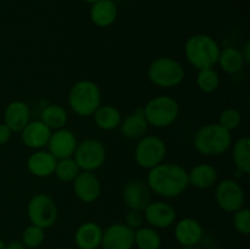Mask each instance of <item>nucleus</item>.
I'll return each mask as SVG.
<instances>
[{
  "label": "nucleus",
  "instance_id": "nucleus-14",
  "mask_svg": "<svg viewBox=\"0 0 250 249\" xmlns=\"http://www.w3.org/2000/svg\"><path fill=\"white\" fill-rule=\"evenodd\" d=\"M77 144V137L75 136V133L71 129H67L65 127V128H60L51 132V136L49 138L46 146H48L49 153L56 160H60V159L73 156Z\"/></svg>",
  "mask_w": 250,
  "mask_h": 249
},
{
  "label": "nucleus",
  "instance_id": "nucleus-28",
  "mask_svg": "<svg viewBox=\"0 0 250 249\" xmlns=\"http://www.w3.org/2000/svg\"><path fill=\"white\" fill-rule=\"evenodd\" d=\"M161 236L158 229L150 226H142L134 229V246L138 249H160Z\"/></svg>",
  "mask_w": 250,
  "mask_h": 249
},
{
  "label": "nucleus",
  "instance_id": "nucleus-18",
  "mask_svg": "<svg viewBox=\"0 0 250 249\" xmlns=\"http://www.w3.org/2000/svg\"><path fill=\"white\" fill-rule=\"evenodd\" d=\"M31 121V110L22 100H12L6 105L4 111V124L11 132H21Z\"/></svg>",
  "mask_w": 250,
  "mask_h": 249
},
{
  "label": "nucleus",
  "instance_id": "nucleus-31",
  "mask_svg": "<svg viewBox=\"0 0 250 249\" xmlns=\"http://www.w3.org/2000/svg\"><path fill=\"white\" fill-rule=\"evenodd\" d=\"M45 241V229L34 225H29L22 232L21 242L27 249H38Z\"/></svg>",
  "mask_w": 250,
  "mask_h": 249
},
{
  "label": "nucleus",
  "instance_id": "nucleus-1",
  "mask_svg": "<svg viewBox=\"0 0 250 249\" xmlns=\"http://www.w3.org/2000/svg\"><path fill=\"white\" fill-rule=\"evenodd\" d=\"M146 185L156 195L165 199L177 198L189 186L188 172L178 164L161 163L150 168L146 176Z\"/></svg>",
  "mask_w": 250,
  "mask_h": 249
},
{
  "label": "nucleus",
  "instance_id": "nucleus-11",
  "mask_svg": "<svg viewBox=\"0 0 250 249\" xmlns=\"http://www.w3.org/2000/svg\"><path fill=\"white\" fill-rule=\"evenodd\" d=\"M144 221L153 228H168L175 225L177 220L176 209L167 202L164 200H151L143 210Z\"/></svg>",
  "mask_w": 250,
  "mask_h": 249
},
{
  "label": "nucleus",
  "instance_id": "nucleus-33",
  "mask_svg": "<svg viewBox=\"0 0 250 249\" xmlns=\"http://www.w3.org/2000/svg\"><path fill=\"white\" fill-rule=\"evenodd\" d=\"M233 226L238 233L248 236L250 233V211L248 208H241L233 212Z\"/></svg>",
  "mask_w": 250,
  "mask_h": 249
},
{
  "label": "nucleus",
  "instance_id": "nucleus-30",
  "mask_svg": "<svg viewBox=\"0 0 250 249\" xmlns=\"http://www.w3.org/2000/svg\"><path fill=\"white\" fill-rule=\"evenodd\" d=\"M80 172L81 170L80 167H78L77 163H76L75 159L71 156V158H65L58 160L55 166V171H54V175H55L56 178H58L59 181H61V182H72Z\"/></svg>",
  "mask_w": 250,
  "mask_h": 249
},
{
  "label": "nucleus",
  "instance_id": "nucleus-13",
  "mask_svg": "<svg viewBox=\"0 0 250 249\" xmlns=\"http://www.w3.org/2000/svg\"><path fill=\"white\" fill-rule=\"evenodd\" d=\"M151 190L146 182L139 178L129 180L122 189V198L129 210L143 211L151 202Z\"/></svg>",
  "mask_w": 250,
  "mask_h": 249
},
{
  "label": "nucleus",
  "instance_id": "nucleus-38",
  "mask_svg": "<svg viewBox=\"0 0 250 249\" xmlns=\"http://www.w3.org/2000/svg\"><path fill=\"white\" fill-rule=\"evenodd\" d=\"M0 249H6V243L0 238Z\"/></svg>",
  "mask_w": 250,
  "mask_h": 249
},
{
  "label": "nucleus",
  "instance_id": "nucleus-3",
  "mask_svg": "<svg viewBox=\"0 0 250 249\" xmlns=\"http://www.w3.org/2000/svg\"><path fill=\"white\" fill-rule=\"evenodd\" d=\"M232 145L231 132L219 124H208L200 127L193 138V146L204 156H219L226 153Z\"/></svg>",
  "mask_w": 250,
  "mask_h": 249
},
{
  "label": "nucleus",
  "instance_id": "nucleus-9",
  "mask_svg": "<svg viewBox=\"0 0 250 249\" xmlns=\"http://www.w3.org/2000/svg\"><path fill=\"white\" fill-rule=\"evenodd\" d=\"M72 158L75 159L81 171L95 172L104 165L106 150L100 141L87 138L77 144Z\"/></svg>",
  "mask_w": 250,
  "mask_h": 249
},
{
  "label": "nucleus",
  "instance_id": "nucleus-2",
  "mask_svg": "<svg viewBox=\"0 0 250 249\" xmlns=\"http://www.w3.org/2000/svg\"><path fill=\"white\" fill-rule=\"evenodd\" d=\"M220 48L216 39L205 33L190 36L185 43V56L197 70L214 67L219 60Z\"/></svg>",
  "mask_w": 250,
  "mask_h": 249
},
{
  "label": "nucleus",
  "instance_id": "nucleus-40",
  "mask_svg": "<svg viewBox=\"0 0 250 249\" xmlns=\"http://www.w3.org/2000/svg\"><path fill=\"white\" fill-rule=\"evenodd\" d=\"M207 249H222L221 247H217V246H210V247H208Z\"/></svg>",
  "mask_w": 250,
  "mask_h": 249
},
{
  "label": "nucleus",
  "instance_id": "nucleus-17",
  "mask_svg": "<svg viewBox=\"0 0 250 249\" xmlns=\"http://www.w3.org/2000/svg\"><path fill=\"white\" fill-rule=\"evenodd\" d=\"M51 132L53 131L43 121L36 120V121H29L20 133H21L22 143L27 148L41 150L48 144Z\"/></svg>",
  "mask_w": 250,
  "mask_h": 249
},
{
  "label": "nucleus",
  "instance_id": "nucleus-42",
  "mask_svg": "<svg viewBox=\"0 0 250 249\" xmlns=\"http://www.w3.org/2000/svg\"><path fill=\"white\" fill-rule=\"evenodd\" d=\"M56 249H73V248H70V247H59V248Z\"/></svg>",
  "mask_w": 250,
  "mask_h": 249
},
{
  "label": "nucleus",
  "instance_id": "nucleus-26",
  "mask_svg": "<svg viewBox=\"0 0 250 249\" xmlns=\"http://www.w3.org/2000/svg\"><path fill=\"white\" fill-rule=\"evenodd\" d=\"M41 121H43L51 131L65 128L68 121V114L63 106L59 104L46 105L41 112Z\"/></svg>",
  "mask_w": 250,
  "mask_h": 249
},
{
  "label": "nucleus",
  "instance_id": "nucleus-6",
  "mask_svg": "<svg viewBox=\"0 0 250 249\" xmlns=\"http://www.w3.org/2000/svg\"><path fill=\"white\" fill-rule=\"evenodd\" d=\"M143 112L149 126L165 128L178 119L180 104L170 95H156L144 105Z\"/></svg>",
  "mask_w": 250,
  "mask_h": 249
},
{
  "label": "nucleus",
  "instance_id": "nucleus-19",
  "mask_svg": "<svg viewBox=\"0 0 250 249\" xmlns=\"http://www.w3.org/2000/svg\"><path fill=\"white\" fill-rule=\"evenodd\" d=\"M103 228L94 221L81 224L75 231V243L78 249H98L102 244Z\"/></svg>",
  "mask_w": 250,
  "mask_h": 249
},
{
  "label": "nucleus",
  "instance_id": "nucleus-8",
  "mask_svg": "<svg viewBox=\"0 0 250 249\" xmlns=\"http://www.w3.org/2000/svg\"><path fill=\"white\" fill-rule=\"evenodd\" d=\"M167 148L163 138L154 134H146L138 139V143L134 148V160L137 165L146 170L155 167L159 164L164 163Z\"/></svg>",
  "mask_w": 250,
  "mask_h": 249
},
{
  "label": "nucleus",
  "instance_id": "nucleus-25",
  "mask_svg": "<svg viewBox=\"0 0 250 249\" xmlns=\"http://www.w3.org/2000/svg\"><path fill=\"white\" fill-rule=\"evenodd\" d=\"M217 65L221 67L224 72L229 73V75H234L243 68L246 61L242 55L241 49L236 48V46H226L220 51Z\"/></svg>",
  "mask_w": 250,
  "mask_h": 249
},
{
  "label": "nucleus",
  "instance_id": "nucleus-29",
  "mask_svg": "<svg viewBox=\"0 0 250 249\" xmlns=\"http://www.w3.org/2000/svg\"><path fill=\"white\" fill-rule=\"evenodd\" d=\"M220 82H221L220 75L214 67L198 70L195 83L203 93H207V94L214 93L220 87Z\"/></svg>",
  "mask_w": 250,
  "mask_h": 249
},
{
  "label": "nucleus",
  "instance_id": "nucleus-7",
  "mask_svg": "<svg viewBox=\"0 0 250 249\" xmlns=\"http://www.w3.org/2000/svg\"><path fill=\"white\" fill-rule=\"evenodd\" d=\"M27 216L34 226L46 229L56 224L59 209L55 200L45 193H37L32 195L27 204Z\"/></svg>",
  "mask_w": 250,
  "mask_h": 249
},
{
  "label": "nucleus",
  "instance_id": "nucleus-32",
  "mask_svg": "<svg viewBox=\"0 0 250 249\" xmlns=\"http://www.w3.org/2000/svg\"><path fill=\"white\" fill-rule=\"evenodd\" d=\"M241 112L237 109H234V107H227V109H225L224 111L220 114L219 122H217V124H219L222 128L226 129V131L232 132L241 126Z\"/></svg>",
  "mask_w": 250,
  "mask_h": 249
},
{
  "label": "nucleus",
  "instance_id": "nucleus-36",
  "mask_svg": "<svg viewBox=\"0 0 250 249\" xmlns=\"http://www.w3.org/2000/svg\"><path fill=\"white\" fill-rule=\"evenodd\" d=\"M6 249H27L24 247V244L21 241H17V239H12L9 243H6Z\"/></svg>",
  "mask_w": 250,
  "mask_h": 249
},
{
  "label": "nucleus",
  "instance_id": "nucleus-35",
  "mask_svg": "<svg viewBox=\"0 0 250 249\" xmlns=\"http://www.w3.org/2000/svg\"><path fill=\"white\" fill-rule=\"evenodd\" d=\"M11 133H12L11 129H10L4 122L0 124V146L4 145V144H6L7 142L10 141V138H11Z\"/></svg>",
  "mask_w": 250,
  "mask_h": 249
},
{
  "label": "nucleus",
  "instance_id": "nucleus-27",
  "mask_svg": "<svg viewBox=\"0 0 250 249\" xmlns=\"http://www.w3.org/2000/svg\"><path fill=\"white\" fill-rule=\"evenodd\" d=\"M232 158L236 170L241 171L243 175H248L250 172V139L248 137H241L232 144Z\"/></svg>",
  "mask_w": 250,
  "mask_h": 249
},
{
  "label": "nucleus",
  "instance_id": "nucleus-23",
  "mask_svg": "<svg viewBox=\"0 0 250 249\" xmlns=\"http://www.w3.org/2000/svg\"><path fill=\"white\" fill-rule=\"evenodd\" d=\"M217 171L210 164H197L188 172V182L198 189H208L217 182Z\"/></svg>",
  "mask_w": 250,
  "mask_h": 249
},
{
  "label": "nucleus",
  "instance_id": "nucleus-34",
  "mask_svg": "<svg viewBox=\"0 0 250 249\" xmlns=\"http://www.w3.org/2000/svg\"><path fill=\"white\" fill-rule=\"evenodd\" d=\"M144 222V216L143 211H138V210H128V212L126 214V219H125V224L134 229L139 228V227L143 226Z\"/></svg>",
  "mask_w": 250,
  "mask_h": 249
},
{
  "label": "nucleus",
  "instance_id": "nucleus-16",
  "mask_svg": "<svg viewBox=\"0 0 250 249\" xmlns=\"http://www.w3.org/2000/svg\"><path fill=\"white\" fill-rule=\"evenodd\" d=\"M175 238L182 247H197L202 242L204 229L194 217H183L175 222Z\"/></svg>",
  "mask_w": 250,
  "mask_h": 249
},
{
  "label": "nucleus",
  "instance_id": "nucleus-39",
  "mask_svg": "<svg viewBox=\"0 0 250 249\" xmlns=\"http://www.w3.org/2000/svg\"><path fill=\"white\" fill-rule=\"evenodd\" d=\"M82 1H84V2H88V4H94V2H97L98 0H82Z\"/></svg>",
  "mask_w": 250,
  "mask_h": 249
},
{
  "label": "nucleus",
  "instance_id": "nucleus-37",
  "mask_svg": "<svg viewBox=\"0 0 250 249\" xmlns=\"http://www.w3.org/2000/svg\"><path fill=\"white\" fill-rule=\"evenodd\" d=\"M241 51H242V55H243L246 63H249L250 62V43L249 42H247L246 45H244V48L241 49Z\"/></svg>",
  "mask_w": 250,
  "mask_h": 249
},
{
  "label": "nucleus",
  "instance_id": "nucleus-20",
  "mask_svg": "<svg viewBox=\"0 0 250 249\" xmlns=\"http://www.w3.org/2000/svg\"><path fill=\"white\" fill-rule=\"evenodd\" d=\"M58 160L48 150H36L27 159V170L38 178H46L54 175Z\"/></svg>",
  "mask_w": 250,
  "mask_h": 249
},
{
  "label": "nucleus",
  "instance_id": "nucleus-5",
  "mask_svg": "<svg viewBox=\"0 0 250 249\" xmlns=\"http://www.w3.org/2000/svg\"><path fill=\"white\" fill-rule=\"evenodd\" d=\"M185 67L171 56H159L148 67V78L159 88H176L185 80Z\"/></svg>",
  "mask_w": 250,
  "mask_h": 249
},
{
  "label": "nucleus",
  "instance_id": "nucleus-12",
  "mask_svg": "<svg viewBox=\"0 0 250 249\" xmlns=\"http://www.w3.org/2000/svg\"><path fill=\"white\" fill-rule=\"evenodd\" d=\"M102 249H132L134 247V231L124 222H115L103 229Z\"/></svg>",
  "mask_w": 250,
  "mask_h": 249
},
{
  "label": "nucleus",
  "instance_id": "nucleus-24",
  "mask_svg": "<svg viewBox=\"0 0 250 249\" xmlns=\"http://www.w3.org/2000/svg\"><path fill=\"white\" fill-rule=\"evenodd\" d=\"M93 117H94V122L98 128L106 132L119 128L122 121L121 112L117 107L110 104L100 105L93 114Z\"/></svg>",
  "mask_w": 250,
  "mask_h": 249
},
{
  "label": "nucleus",
  "instance_id": "nucleus-21",
  "mask_svg": "<svg viewBox=\"0 0 250 249\" xmlns=\"http://www.w3.org/2000/svg\"><path fill=\"white\" fill-rule=\"evenodd\" d=\"M119 15L117 5L112 0H98L92 4L89 11L90 21L99 28H107L115 23Z\"/></svg>",
  "mask_w": 250,
  "mask_h": 249
},
{
  "label": "nucleus",
  "instance_id": "nucleus-10",
  "mask_svg": "<svg viewBox=\"0 0 250 249\" xmlns=\"http://www.w3.org/2000/svg\"><path fill=\"white\" fill-rule=\"evenodd\" d=\"M215 200L222 211L233 214L244 207L246 194L241 183L233 178H225L217 183L215 189Z\"/></svg>",
  "mask_w": 250,
  "mask_h": 249
},
{
  "label": "nucleus",
  "instance_id": "nucleus-41",
  "mask_svg": "<svg viewBox=\"0 0 250 249\" xmlns=\"http://www.w3.org/2000/svg\"><path fill=\"white\" fill-rule=\"evenodd\" d=\"M180 249H199L198 247H182V248Z\"/></svg>",
  "mask_w": 250,
  "mask_h": 249
},
{
  "label": "nucleus",
  "instance_id": "nucleus-15",
  "mask_svg": "<svg viewBox=\"0 0 250 249\" xmlns=\"http://www.w3.org/2000/svg\"><path fill=\"white\" fill-rule=\"evenodd\" d=\"M73 192L78 200L83 203H94L102 192V183L94 172L81 171L72 181Z\"/></svg>",
  "mask_w": 250,
  "mask_h": 249
},
{
  "label": "nucleus",
  "instance_id": "nucleus-4",
  "mask_svg": "<svg viewBox=\"0 0 250 249\" xmlns=\"http://www.w3.org/2000/svg\"><path fill=\"white\" fill-rule=\"evenodd\" d=\"M67 100L76 115L89 117L102 105V90L94 81L81 80L71 87Z\"/></svg>",
  "mask_w": 250,
  "mask_h": 249
},
{
  "label": "nucleus",
  "instance_id": "nucleus-22",
  "mask_svg": "<svg viewBox=\"0 0 250 249\" xmlns=\"http://www.w3.org/2000/svg\"><path fill=\"white\" fill-rule=\"evenodd\" d=\"M120 131L121 134L127 139H141L146 136L149 129V124L144 117L143 109H137L132 114L127 115L120 124Z\"/></svg>",
  "mask_w": 250,
  "mask_h": 249
}]
</instances>
